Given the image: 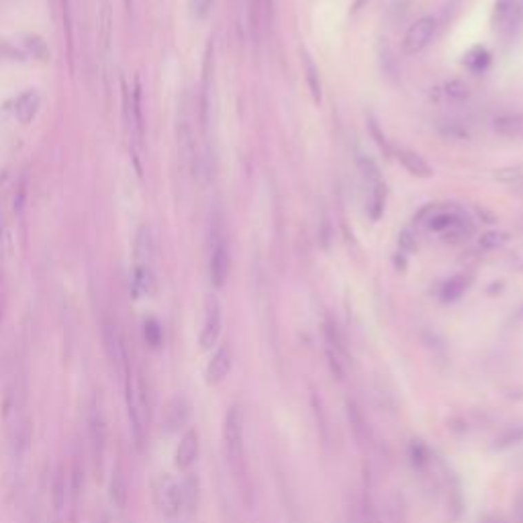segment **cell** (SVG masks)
Masks as SVG:
<instances>
[{"label":"cell","mask_w":523,"mask_h":523,"mask_svg":"<svg viewBox=\"0 0 523 523\" xmlns=\"http://www.w3.org/2000/svg\"><path fill=\"white\" fill-rule=\"evenodd\" d=\"M225 450H227V462L235 472V476L245 474V442H243V411L239 405H232L225 415Z\"/></svg>","instance_id":"6da1fadb"},{"label":"cell","mask_w":523,"mask_h":523,"mask_svg":"<svg viewBox=\"0 0 523 523\" xmlns=\"http://www.w3.org/2000/svg\"><path fill=\"white\" fill-rule=\"evenodd\" d=\"M435 33V19L433 17H421L417 19L405 33L403 39V52L407 56H415L419 52H423L427 48V43L431 41Z\"/></svg>","instance_id":"7a4b0ae2"},{"label":"cell","mask_w":523,"mask_h":523,"mask_svg":"<svg viewBox=\"0 0 523 523\" xmlns=\"http://www.w3.org/2000/svg\"><path fill=\"white\" fill-rule=\"evenodd\" d=\"M221 325H223V313H221V305L217 302V298H209L207 302V315H205V325L201 329V348L211 349L219 336H221Z\"/></svg>","instance_id":"3957f363"},{"label":"cell","mask_w":523,"mask_h":523,"mask_svg":"<svg viewBox=\"0 0 523 523\" xmlns=\"http://www.w3.org/2000/svg\"><path fill=\"white\" fill-rule=\"evenodd\" d=\"M103 342L107 353L111 358V362L115 364L116 370H123L125 366V344H123V336L121 329L116 325V321H113L111 317L103 319Z\"/></svg>","instance_id":"277c9868"},{"label":"cell","mask_w":523,"mask_h":523,"mask_svg":"<svg viewBox=\"0 0 523 523\" xmlns=\"http://www.w3.org/2000/svg\"><path fill=\"white\" fill-rule=\"evenodd\" d=\"M229 266H232V262H229V249H227V243L225 241H219L217 245H215V249H213V254H211V270H209V274H211V285L215 287V289H223L225 287V283H227V278H229Z\"/></svg>","instance_id":"5b68a950"},{"label":"cell","mask_w":523,"mask_h":523,"mask_svg":"<svg viewBox=\"0 0 523 523\" xmlns=\"http://www.w3.org/2000/svg\"><path fill=\"white\" fill-rule=\"evenodd\" d=\"M232 366H233L232 348H229V346H221V348L213 353V358H211V362H209V366H207V376H205V378H207V382H209L211 387L221 384V382L227 378V374H229Z\"/></svg>","instance_id":"8992f818"},{"label":"cell","mask_w":523,"mask_h":523,"mask_svg":"<svg viewBox=\"0 0 523 523\" xmlns=\"http://www.w3.org/2000/svg\"><path fill=\"white\" fill-rule=\"evenodd\" d=\"M133 252H135V264H150L152 266V262L156 260L158 245H156V235L150 225L139 227V232L135 235Z\"/></svg>","instance_id":"52a82bcc"},{"label":"cell","mask_w":523,"mask_h":523,"mask_svg":"<svg viewBox=\"0 0 523 523\" xmlns=\"http://www.w3.org/2000/svg\"><path fill=\"white\" fill-rule=\"evenodd\" d=\"M198 456V433L194 429H188L180 444H178V450H176V466L180 470H188L190 466L194 464Z\"/></svg>","instance_id":"ba28073f"},{"label":"cell","mask_w":523,"mask_h":523,"mask_svg":"<svg viewBox=\"0 0 523 523\" xmlns=\"http://www.w3.org/2000/svg\"><path fill=\"white\" fill-rule=\"evenodd\" d=\"M39 107H41V94L35 90V88H29L25 90L17 103H14V115L21 123H31L37 113H39Z\"/></svg>","instance_id":"9c48e42d"},{"label":"cell","mask_w":523,"mask_h":523,"mask_svg":"<svg viewBox=\"0 0 523 523\" xmlns=\"http://www.w3.org/2000/svg\"><path fill=\"white\" fill-rule=\"evenodd\" d=\"M497 135L507 139H523V113H505L493 119Z\"/></svg>","instance_id":"30bf717a"},{"label":"cell","mask_w":523,"mask_h":523,"mask_svg":"<svg viewBox=\"0 0 523 523\" xmlns=\"http://www.w3.org/2000/svg\"><path fill=\"white\" fill-rule=\"evenodd\" d=\"M397 158L405 166L409 174L417 176V178H431L433 176V168L427 164V160L413 150H405V147L397 150Z\"/></svg>","instance_id":"8fae6325"},{"label":"cell","mask_w":523,"mask_h":523,"mask_svg":"<svg viewBox=\"0 0 523 523\" xmlns=\"http://www.w3.org/2000/svg\"><path fill=\"white\" fill-rule=\"evenodd\" d=\"M311 407H313V415H315L319 440H321V444L327 450L329 444H331V427H329V417H327V411H325V405H323V399L319 397L317 391H311Z\"/></svg>","instance_id":"7c38bea8"},{"label":"cell","mask_w":523,"mask_h":523,"mask_svg":"<svg viewBox=\"0 0 523 523\" xmlns=\"http://www.w3.org/2000/svg\"><path fill=\"white\" fill-rule=\"evenodd\" d=\"M178 145H180V154L186 166H194V139H192V127L188 115L182 111L180 121H178Z\"/></svg>","instance_id":"4fadbf2b"},{"label":"cell","mask_w":523,"mask_h":523,"mask_svg":"<svg viewBox=\"0 0 523 523\" xmlns=\"http://www.w3.org/2000/svg\"><path fill=\"white\" fill-rule=\"evenodd\" d=\"M105 419H103V413L92 409V415H90V442H92V454H94V460L101 464L103 460V454H105Z\"/></svg>","instance_id":"5bb4252c"},{"label":"cell","mask_w":523,"mask_h":523,"mask_svg":"<svg viewBox=\"0 0 523 523\" xmlns=\"http://www.w3.org/2000/svg\"><path fill=\"white\" fill-rule=\"evenodd\" d=\"M472 283H474V276H472V274H456V276H452L450 280H446V283L442 285L440 298H442L444 302H454V300H458V298L472 287Z\"/></svg>","instance_id":"9a60e30c"},{"label":"cell","mask_w":523,"mask_h":523,"mask_svg":"<svg viewBox=\"0 0 523 523\" xmlns=\"http://www.w3.org/2000/svg\"><path fill=\"white\" fill-rule=\"evenodd\" d=\"M276 482H278V493H280V501L285 505V513L289 517L291 523H305L302 517H300V509H298V503L294 499V493L291 491L289 482L285 480V474L280 470H276Z\"/></svg>","instance_id":"2e32d148"},{"label":"cell","mask_w":523,"mask_h":523,"mask_svg":"<svg viewBox=\"0 0 523 523\" xmlns=\"http://www.w3.org/2000/svg\"><path fill=\"white\" fill-rule=\"evenodd\" d=\"M300 58H302V70H305V78L309 84V92L313 96V103L319 105L321 103V78H319V68L313 61L311 54L307 50H300Z\"/></svg>","instance_id":"e0dca14e"},{"label":"cell","mask_w":523,"mask_h":523,"mask_svg":"<svg viewBox=\"0 0 523 523\" xmlns=\"http://www.w3.org/2000/svg\"><path fill=\"white\" fill-rule=\"evenodd\" d=\"M462 217V213L458 211V209H450V211H440L438 207L431 211V215L425 219V225H427V229H431V232H440V233H446L450 227H454L456 225V221Z\"/></svg>","instance_id":"ac0fdd59"},{"label":"cell","mask_w":523,"mask_h":523,"mask_svg":"<svg viewBox=\"0 0 523 523\" xmlns=\"http://www.w3.org/2000/svg\"><path fill=\"white\" fill-rule=\"evenodd\" d=\"M346 409H348V419L351 425V431L358 440V444H366L368 440V425H366V417L362 413V409L358 407L353 401H346Z\"/></svg>","instance_id":"d6986e66"},{"label":"cell","mask_w":523,"mask_h":523,"mask_svg":"<svg viewBox=\"0 0 523 523\" xmlns=\"http://www.w3.org/2000/svg\"><path fill=\"white\" fill-rule=\"evenodd\" d=\"M384 203H387V184L376 182L370 186V203H368V215L372 221H378L384 213Z\"/></svg>","instance_id":"ffe728a7"},{"label":"cell","mask_w":523,"mask_h":523,"mask_svg":"<svg viewBox=\"0 0 523 523\" xmlns=\"http://www.w3.org/2000/svg\"><path fill=\"white\" fill-rule=\"evenodd\" d=\"M133 283L141 294H152L156 289V276L150 264H135L133 268Z\"/></svg>","instance_id":"44dd1931"},{"label":"cell","mask_w":523,"mask_h":523,"mask_svg":"<svg viewBox=\"0 0 523 523\" xmlns=\"http://www.w3.org/2000/svg\"><path fill=\"white\" fill-rule=\"evenodd\" d=\"M188 419V405L184 399H174L168 409H166V427L168 431H176L180 429Z\"/></svg>","instance_id":"7402d4cb"},{"label":"cell","mask_w":523,"mask_h":523,"mask_svg":"<svg viewBox=\"0 0 523 523\" xmlns=\"http://www.w3.org/2000/svg\"><path fill=\"white\" fill-rule=\"evenodd\" d=\"M438 133L442 135V137H446V139H454V141H466V139H470V131H468V127H466L464 123H460V121H452V119H448V121H438Z\"/></svg>","instance_id":"603a6c76"},{"label":"cell","mask_w":523,"mask_h":523,"mask_svg":"<svg viewBox=\"0 0 523 523\" xmlns=\"http://www.w3.org/2000/svg\"><path fill=\"white\" fill-rule=\"evenodd\" d=\"M184 507V497H182V486L180 484H168L164 491V513L168 517H176Z\"/></svg>","instance_id":"cb8c5ba5"},{"label":"cell","mask_w":523,"mask_h":523,"mask_svg":"<svg viewBox=\"0 0 523 523\" xmlns=\"http://www.w3.org/2000/svg\"><path fill=\"white\" fill-rule=\"evenodd\" d=\"M440 92L444 94V99H448L450 103H464L466 99L470 96V88L468 84H464L462 80H448Z\"/></svg>","instance_id":"d4e9b609"},{"label":"cell","mask_w":523,"mask_h":523,"mask_svg":"<svg viewBox=\"0 0 523 523\" xmlns=\"http://www.w3.org/2000/svg\"><path fill=\"white\" fill-rule=\"evenodd\" d=\"M358 168H360V172H362V178L366 180V184L368 186H372V184H376V182H382V176H380V170H378V166H376V162L370 158V156H366V154H358Z\"/></svg>","instance_id":"484cf974"},{"label":"cell","mask_w":523,"mask_h":523,"mask_svg":"<svg viewBox=\"0 0 523 523\" xmlns=\"http://www.w3.org/2000/svg\"><path fill=\"white\" fill-rule=\"evenodd\" d=\"M520 442H523V425H513L495 440V450H507Z\"/></svg>","instance_id":"4316f807"},{"label":"cell","mask_w":523,"mask_h":523,"mask_svg":"<svg viewBox=\"0 0 523 523\" xmlns=\"http://www.w3.org/2000/svg\"><path fill=\"white\" fill-rule=\"evenodd\" d=\"M489 61H491V56H489V52H486L484 48H472L464 58V63L472 72H482V70H486Z\"/></svg>","instance_id":"83f0119b"},{"label":"cell","mask_w":523,"mask_h":523,"mask_svg":"<svg viewBox=\"0 0 523 523\" xmlns=\"http://www.w3.org/2000/svg\"><path fill=\"white\" fill-rule=\"evenodd\" d=\"M182 497H184V507L194 511L198 505V480L196 476H188L184 486H182Z\"/></svg>","instance_id":"f1b7e54d"},{"label":"cell","mask_w":523,"mask_h":523,"mask_svg":"<svg viewBox=\"0 0 523 523\" xmlns=\"http://www.w3.org/2000/svg\"><path fill=\"white\" fill-rule=\"evenodd\" d=\"M509 241V233L505 232H486L480 235L478 245L482 249H499Z\"/></svg>","instance_id":"f546056e"},{"label":"cell","mask_w":523,"mask_h":523,"mask_svg":"<svg viewBox=\"0 0 523 523\" xmlns=\"http://www.w3.org/2000/svg\"><path fill=\"white\" fill-rule=\"evenodd\" d=\"M14 252V239H12V232L10 227L6 225L4 217L0 215V256L4 260H8Z\"/></svg>","instance_id":"4dcf8cb0"},{"label":"cell","mask_w":523,"mask_h":523,"mask_svg":"<svg viewBox=\"0 0 523 523\" xmlns=\"http://www.w3.org/2000/svg\"><path fill=\"white\" fill-rule=\"evenodd\" d=\"M495 180L503 182V184H517L523 180V164H515V166H505L495 170Z\"/></svg>","instance_id":"1f68e13d"},{"label":"cell","mask_w":523,"mask_h":523,"mask_svg":"<svg viewBox=\"0 0 523 523\" xmlns=\"http://www.w3.org/2000/svg\"><path fill=\"white\" fill-rule=\"evenodd\" d=\"M25 48L29 50V54H31L33 58H50V48H48V43H45L41 37H37V35H27V37H25Z\"/></svg>","instance_id":"d6a6232c"},{"label":"cell","mask_w":523,"mask_h":523,"mask_svg":"<svg viewBox=\"0 0 523 523\" xmlns=\"http://www.w3.org/2000/svg\"><path fill=\"white\" fill-rule=\"evenodd\" d=\"M362 507H360V517H358V522L360 523H382L380 522V515H378V511H376V507H374V503H372V499L370 497H362V503H360Z\"/></svg>","instance_id":"836d02e7"},{"label":"cell","mask_w":523,"mask_h":523,"mask_svg":"<svg viewBox=\"0 0 523 523\" xmlns=\"http://www.w3.org/2000/svg\"><path fill=\"white\" fill-rule=\"evenodd\" d=\"M427 448L421 444V440H413V444H411V462L415 468H423V466L427 464Z\"/></svg>","instance_id":"e575fe53"},{"label":"cell","mask_w":523,"mask_h":523,"mask_svg":"<svg viewBox=\"0 0 523 523\" xmlns=\"http://www.w3.org/2000/svg\"><path fill=\"white\" fill-rule=\"evenodd\" d=\"M399 247H401V252H405V254H413V252L417 249V241H415L413 233L411 232L399 233Z\"/></svg>","instance_id":"d590c367"},{"label":"cell","mask_w":523,"mask_h":523,"mask_svg":"<svg viewBox=\"0 0 523 523\" xmlns=\"http://www.w3.org/2000/svg\"><path fill=\"white\" fill-rule=\"evenodd\" d=\"M160 336H162L160 325H158L156 321H147V323H145V338L152 342V346H158V344H160Z\"/></svg>","instance_id":"8d00e7d4"},{"label":"cell","mask_w":523,"mask_h":523,"mask_svg":"<svg viewBox=\"0 0 523 523\" xmlns=\"http://www.w3.org/2000/svg\"><path fill=\"white\" fill-rule=\"evenodd\" d=\"M211 6H213V0H192V12L198 19H205L209 14Z\"/></svg>","instance_id":"74e56055"},{"label":"cell","mask_w":523,"mask_h":523,"mask_svg":"<svg viewBox=\"0 0 523 523\" xmlns=\"http://www.w3.org/2000/svg\"><path fill=\"white\" fill-rule=\"evenodd\" d=\"M513 6H515V0H497L495 12H497L499 19H505V17L513 10Z\"/></svg>","instance_id":"f35d334b"},{"label":"cell","mask_w":523,"mask_h":523,"mask_svg":"<svg viewBox=\"0 0 523 523\" xmlns=\"http://www.w3.org/2000/svg\"><path fill=\"white\" fill-rule=\"evenodd\" d=\"M513 523H523V491L515 497L513 503Z\"/></svg>","instance_id":"ab89813d"},{"label":"cell","mask_w":523,"mask_h":523,"mask_svg":"<svg viewBox=\"0 0 523 523\" xmlns=\"http://www.w3.org/2000/svg\"><path fill=\"white\" fill-rule=\"evenodd\" d=\"M25 194H27V188H25V180H23V186H19V190L14 192V211H23Z\"/></svg>","instance_id":"60d3db41"},{"label":"cell","mask_w":523,"mask_h":523,"mask_svg":"<svg viewBox=\"0 0 523 523\" xmlns=\"http://www.w3.org/2000/svg\"><path fill=\"white\" fill-rule=\"evenodd\" d=\"M370 0H353V6H351V12H358V10H362L366 4H368Z\"/></svg>","instance_id":"b9f144b4"},{"label":"cell","mask_w":523,"mask_h":523,"mask_svg":"<svg viewBox=\"0 0 523 523\" xmlns=\"http://www.w3.org/2000/svg\"><path fill=\"white\" fill-rule=\"evenodd\" d=\"M480 523H505L501 517H495V515H486V517H482Z\"/></svg>","instance_id":"7bdbcfd3"},{"label":"cell","mask_w":523,"mask_h":523,"mask_svg":"<svg viewBox=\"0 0 523 523\" xmlns=\"http://www.w3.org/2000/svg\"><path fill=\"white\" fill-rule=\"evenodd\" d=\"M264 2H266V6H268V8H270V4H272V0H264Z\"/></svg>","instance_id":"ee69618b"},{"label":"cell","mask_w":523,"mask_h":523,"mask_svg":"<svg viewBox=\"0 0 523 523\" xmlns=\"http://www.w3.org/2000/svg\"><path fill=\"white\" fill-rule=\"evenodd\" d=\"M522 192H523V190H522Z\"/></svg>","instance_id":"f6af8a7d"}]
</instances>
